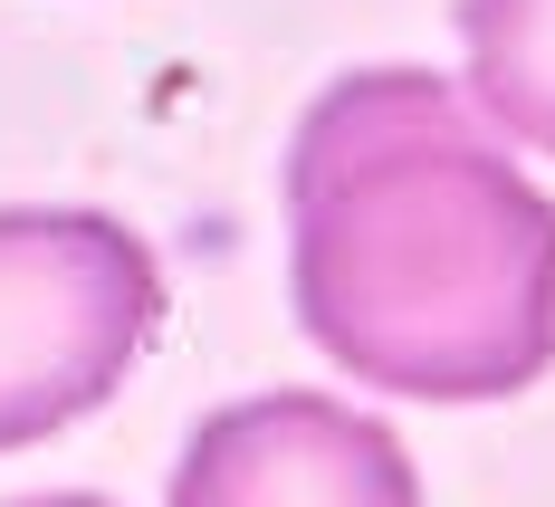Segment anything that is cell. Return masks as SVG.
<instances>
[{
	"label": "cell",
	"instance_id": "cell-3",
	"mask_svg": "<svg viewBox=\"0 0 555 507\" xmlns=\"http://www.w3.org/2000/svg\"><path fill=\"white\" fill-rule=\"evenodd\" d=\"M172 507H422L412 451L335 393H249L172 459Z\"/></svg>",
	"mask_w": 555,
	"mask_h": 507
},
{
	"label": "cell",
	"instance_id": "cell-2",
	"mask_svg": "<svg viewBox=\"0 0 555 507\" xmlns=\"http://www.w3.org/2000/svg\"><path fill=\"white\" fill-rule=\"evenodd\" d=\"M164 326L154 249L106 211H0V451L87 421Z\"/></svg>",
	"mask_w": 555,
	"mask_h": 507
},
{
	"label": "cell",
	"instance_id": "cell-5",
	"mask_svg": "<svg viewBox=\"0 0 555 507\" xmlns=\"http://www.w3.org/2000/svg\"><path fill=\"white\" fill-rule=\"evenodd\" d=\"M10 507H115V498H87V489H67V498H10Z\"/></svg>",
	"mask_w": 555,
	"mask_h": 507
},
{
	"label": "cell",
	"instance_id": "cell-4",
	"mask_svg": "<svg viewBox=\"0 0 555 507\" xmlns=\"http://www.w3.org/2000/svg\"><path fill=\"white\" fill-rule=\"evenodd\" d=\"M460 57L507 144L555 154V0H460Z\"/></svg>",
	"mask_w": 555,
	"mask_h": 507
},
{
	"label": "cell",
	"instance_id": "cell-1",
	"mask_svg": "<svg viewBox=\"0 0 555 507\" xmlns=\"http://www.w3.org/2000/svg\"><path fill=\"white\" fill-rule=\"evenodd\" d=\"M287 297L374 393L507 402L555 364V202L479 96L354 67L287 144Z\"/></svg>",
	"mask_w": 555,
	"mask_h": 507
}]
</instances>
